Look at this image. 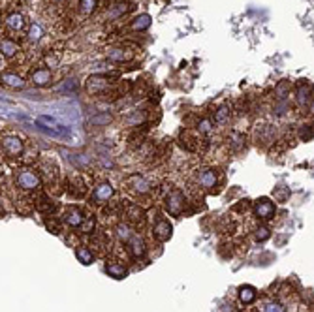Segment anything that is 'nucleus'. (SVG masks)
<instances>
[{
	"label": "nucleus",
	"instance_id": "f257e3e1",
	"mask_svg": "<svg viewBox=\"0 0 314 312\" xmlns=\"http://www.w3.org/2000/svg\"><path fill=\"white\" fill-rule=\"evenodd\" d=\"M15 185L21 188V190H38L41 185V179L40 175L34 173L32 169H19L17 173H15Z\"/></svg>",
	"mask_w": 314,
	"mask_h": 312
},
{
	"label": "nucleus",
	"instance_id": "f03ea898",
	"mask_svg": "<svg viewBox=\"0 0 314 312\" xmlns=\"http://www.w3.org/2000/svg\"><path fill=\"white\" fill-rule=\"evenodd\" d=\"M185 205H186V199H185V196H183V192L171 190L168 196H166V211H168L171 216L183 214Z\"/></svg>",
	"mask_w": 314,
	"mask_h": 312
},
{
	"label": "nucleus",
	"instance_id": "7ed1b4c3",
	"mask_svg": "<svg viewBox=\"0 0 314 312\" xmlns=\"http://www.w3.org/2000/svg\"><path fill=\"white\" fill-rule=\"evenodd\" d=\"M115 74H96V75H91L87 79V91L91 94H102L107 91L111 83V77Z\"/></svg>",
	"mask_w": 314,
	"mask_h": 312
},
{
	"label": "nucleus",
	"instance_id": "20e7f679",
	"mask_svg": "<svg viewBox=\"0 0 314 312\" xmlns=\"http://www.w3.org/2000/svg\"><path fill=\"white\" fill-rule=\"evenodd\" d=\"M23 139L17 138V136H8V138L2 139V152L8 156V158H17V156L23 154Z\"/></svg>",
	"mask_w": 314,
	"mask_h": 312
},
{
	"label": "nucleus",
	"instance_id": "39448f33",
	"mask_svg": "<svg viewBox=\"0 0 314 312\" xmlns=\"http://www.w3.org/2000/svg\"><path fill=\"white\" fill-rule=\"evenodd\" d=\"M254 213H256L258 218L262 220H271L277 213V209H275V203L267 197H262V199H258L254 203Z\"/></svg>",
	"mask_w": 314,
	"mask_h": 312
},
{
	"label": "nucleus",
	"instance_id": "423d86ee",
	"mask_svg": "<svg viewBox=\"0 0 314 312\" xmlns=\"http://www.w3.org/2000/svg\"><path fill=\"white\" fill-rule=\"evenodd\" d=\"M296 100L301 107H308L314 102V88L308 83H299L296 88Z\"/></svg>",
	"mask_w": 314,
	"mask_h": 312
},
{
	"label": "nucleus",
	"instance_id": "0eeeda50",
	"mask_svg": "<svg viewBox=\"0 0 314 312\" xmlns=\"http://www.w3.org/2000/svg\"><path fill=\"white\" fill-rule=\"evenodd\" d=\"M113 194H115V190H113V186L109 183H100L93 192V203H98V205L107 203L113 197Z\"/></svg>",
	"mask_w": 314,
	"mask_h": 312
},
{
	"label": "nucleus",
	"instance_id": "6e6552de",
	"mask_svg": "<svg viewBox=\"0 0 314 312\" xmlns=\"http://www.w3.org/2000/svg\"><path fill=\"white\" fill-rule=\"evenodd\" d=\"M171 224H169L168 220H158L156 224L152 226V237L156 239V241H160V243H166L169 237H171Z\"/></svg>",
	"mask_w": 314,
	"mask_h": 312
},
{
	"label": "nucleus",
	"instance_id": "1a4fd4ad",
	"mask_svg": "<svg viewBox=\"0 0 314 312\" xmlns=\"http://www.w3.org/2000/svg\"><path fill=\"white\" fill-rule=\"evenodd\" d=\"M70 228H81L85 224V216H83V211L79 207H68L64 211V218H62Z\"/></svg>",
	"mask_w": 314,
	"mask_h": 312
},
{
	"label": "nucleus",
	"instance_id": "9d476101",
	"mask_svg": "<svg viewBox=\"0 0 314 312\" xmlns=\"http://www.w3.org/2000/svg\"><path fill=\"white\" fill-rule=\"evenodd\" d=\"M196 181L204 190H213L216 186V173L215 169H201L196 173Z\"/></svg>",
	"mask_w": 314,
	"mask_h": 312
},
{
	"label": "nucleus",
	"instance_id": "9b49d317",
	"mask_svg": "<svg viewBox=\"0 0 314 312\" xmlns=\"http://www.w3.org/2000/svg\"><path fill=\"white\" fill-rule=\"evenodd\" d=\"M128 186L132 188V192L140 194V196H143V194H149V192H151V188H152L151 183H149L145 177H141V175H132V177L128 179Z\"/></svg>",
	"mask_w": 314,
	"mask_h": 312
},
{
	"label": "nucleus",
	"instance_id": "f8f14e48",
	"mask_svg": "<svg viewBox=\"0 0 314 312\" xmlns=\"http://www.w3.org/2000/svg\"><path fill=\"white\" fill-rule=\"evenodd\" d=\"M34 207L38 209L40 213H43V214H51V213H55V209H57V203L53 202V199H49V196H47V194L40 192V194H36V197H34Z\"/></svg>",
	"mask_w": 314,
	"mask_h": 312
},
{
	"label": "nucleus",
	"instance_id": "ddd939ff",
	"mask_svg": "<svg viewBox=\"0 0 314 312\" xmlns=\"http://www.w3.org/2000/svg\"><path fill=\"white\" fill-rule=\"evenodd\" d=\"M107 58H109L111 62L117 64L130 62L134 58V53L130 51V49H124V47H111L109 51H107Z\"/></svg>",
	"mask_w": 314,
	"mask_h": 312
},
{
	"label": "nucleus",
	"instance_id": "4468645a",
	"mask_svg": "<svg viewBox=\"0 0 314 312\" xmlns=\"http://www.w3.org/2000/svg\"><path fill=\"white\" fill-rule=\"evenodd\" d=\"M30 83H32L34 87H46V85L51 83V72L47 68L34 70V72L30 74Z\"/></svg>",
	"mask_w": 314,
	"mask_h": 312
},
{
	"label": "nucleus",
	"instance_id": "2eb2a0df",
	"mask_svg": "<svg viewBox=\"0 0 314 312\" xmlns=\"http://www.w3.org/2000/svg\"><path fill=\"white\" fill-rule=\"evenodd\" d=\"M128 252L132 258H136V260H140V258H143L147 252V247L145 243H143V239L140 237V235H134V237L128 241Z\"/></svg>",
	"mask_w": 314,
	"mask_h": 312
},
{
	"label": "nucleus",
	"instance_id": "dca6fc26",
	"mask_svg": "<svg viewBox=\"0 0 314 312\" xmlns=\"http://www.w3.org/2000/svg\"><path fill=\"white\" fill-rule=\"evenodd\" d=\"M66 190H68V194H70L72 197H83L85 196V192H87V186L83 185V181L79 179V175H74V177L68 181Z\"/></svg>",
	"mask_w": 314,
	"mask_h": 312
},
{
	"label": "nucleus",
	"instance_id": "f3484780",
	"mask_svg": "<svg viewBox=\"0 0 314 312\" xmlns=\"http://www.w3.org/2000/svg\"><path fill=\"white\" fill-rule=\"evenodd\" d=\"M25 15L23 13H19V12H13V13H10L6 17V27L12 32H21V30L25 29Z\"/></svg>",
	"mask_w": 314,
	"mask_h": 312
},
{
	"label": "nucleus",
	"instance_id": "a211bd4d",
	"mask_svg": "<svg viewBox=\"0 0 314 312\" xmlns=\"http://www.w3.org/2000/svg\"><path fill=\"white\" fill-rule=\"evenodd\" d=\"M258 297V289L254 288V286H241L239 288V299H241V303H244V305H250V303H254Z\"/></svg>",
	"mask_w": 314,
	"mask_h": 312
},
{
	"label": "nucleus",
	"instance_id": "6ab92c4d",
	"mask_svg": "<svg viewBox=\"0 0 314 312\" xmlns=\"http://www.w3.org/2000/svg\"><path fill=\"white\" fill-rule=\"evenodd\" d=\"M126 216L132 224H143L145 222V213H143V209H140L138 205H128L126 207Z\"/></svg>",
	"mask_w": 314,
	"mask_h": 312
},
{
	"label": "nucleus",
	"instance_id": "aec40b11",
	"mask_svg": "<svg viewBox=\"0 0 314 312\" xmlns=\"http://www.w3.org/2000/svg\"><path fill=\"white\" fill-rule=\"evenodd\" d=\"M0 51H2V57H13V55H17L21 51V47L10 38H4L2 43H0Z\"/></svg>",
	"mask_w": 314,
	"mask_h": 312
},
{
	"label": "nucleus",
	"instance_id": "412c9836",
	"mask_svg": "<svg viewBox=\"0 0 314 312\" xmlns=\"http://www.w3.org/2000/svg\"><path fill=\"white\" fill-rule=\"evenodd\" d=\"M105 273L113 278H124L126 277V267L119 263V261H111V263L105 265Z\"/></svg>",
	"mask_w": 314,
	"mask_h": 312
},
{
	"label": "nucleus",
	"instance_id": "4be33fe9",
	"mask_svg": "<svg viewBox=\"0 0 314 312\" xmlns=\"http://www.w3.org/2000/svg\"><path fill=\"white\" fill-rule=\"evenodd\" d=\"M130 6L128 4H124V2H119V4H113V6L107 8V13H105V17L107 19H119L122 17L124 13L128 12Z\"/></svg>",
	"mask_w": 314,
	"mask_h": 312
},
{
	"label": "nucleus",
	"instance_id": "5701e85b",
	"mask_svg": "<svg viewBox=\"0 0 314 312\" xmlns=\"http://www.w3.org/2000/svg\"><path fill=\"white\" fill-rule=\"evenodd\" d=\"M2 83L4 85H8V87H12V88H23L25 87V81H23V77L17 74H2Z\"/></svg>",
	"mask_w": 314,
	"mask_h": 312
},
{
	"label": "nucleus",
	"instance_id": "b1692460",
	"mask_svg": "<svg viewBox=\"0 0 314 312\" xmlns=\"http://www.w3.org/2000/svg\"><path fill=\"white\" fill-rule=\"evenodd\" d=\"M151 27V15H147V13H143V15H140V17H136L134 21H132V25H130V29L132 30H140V32H143V30H147Z\"/></svg>",
	"mask_w": 314,
	"mask_h": 312
},
{
	"label": "nucleus",
	"instance_id": "393cba45",
	"mask_svg": "<svg viewBox=\"0 0 314 312\" xmlns=\"http://www.w3.org/2000/svg\"><path fill=\"white\" fill-rule=\"evenodd\" d=\"M244 145H246V139H244L243 133H239V132L230 133V149L239 152V150L244 149Z\"/></svg>",
	"mask_w": 314,
	"mask_h": 312
},
{
	"label": "nucleus",
	"instance_id": "a878e982",
	"mask_svg": "<svg viewBox=\"0 0 314 312\" xmlns=\"http://www.w3.org/2000/svg\"><path fill=\"white\" fill-rule=\"evenodd\" d=\"M96 6H98V0H79V13L83 17H88L96 12Z\"/></svg>",
	"mask_w": 314,
	"mask_h": 312
},
{
	"label": "nucleus",
	"instance_id": "bb28decb",
	"mask_svg": "<svg viewBox=\"0 0 314 312\" xmlns=\"http://www.w3.org/2000/svg\"><path fill=\"white\" fill-rule=\"evenodd\" d=\"M76 256H77V260L81 261L83 265H91V263L94 261V254L87 249V247H77Z\"/></svg>",
	"mask_w": 314,
	"mask_h": 312
},
{
	"label": "nucleus",
	"instance_id": "cd10ccee",
	"mask_svg": "<svg viewBox=\"0 0 314 312\" xmlns=\"http://www.w3.org/2000/svg\"><path fill=\"white\" fill-rule=\"evenodd\" d=\"M117 237L121 239L122 243H128L130 239L134 237V233H132V230H130V226L128 224H119L117 226Z\"/></svg>",
	"mask_w": 314,
	"mask_h": 312
},
{
	"label": "nucleus",
	"instance_id": "c85d7f7f",
	"mask_svg": "<svg viewBox=\"0 0 314 312\" xmlns=\"http://www.w3.org/2000/svg\"><path fill=\"white\" fill-rule=\"evenodd\" d=\"M275 138H277V130H275V126H271V124L263 126L262 133H258V139H262L263 143H273Z\"/></svg>",
	"mask_w": 314,
	"mask_h": 312
},
{
	"label": "nucleus",
	"instance_id": "c756f323",
	"mask_svg": "<svg viewBox=\"0 0 314 312\" xmlns=\"http://www.w3.org/2000/svg\"><path fill=\"white\" fill-rule=\"evenodd\" d=\"M41 36H43V29H41L38 23H32L29 27V32H27V38H29V41H32V43H36V41L41 40Z\"/></svg>",
	"mask_w": 314,
	"mask_h": 312
},
{
	"label": "nucleus",
	"instance_id": "7c9ffc66",
	"mask_svg": "<svg viewBox=\"0 0 314 312\" xmlns=\"http://www.w3.org/2000/svg\"><path fill=\"white\" fill-rule=\"evenodd\" d=\"M145 121H147L145 111H134L132 115L126 117V122H128V124H134V126H140V124H143Z\"/></svg>",
	"mask_w": 314,
	"mask_h": 312
},
{
	"label": "nucleus",
	"instance_id": "2f4dec72",
	"mask_svg": "<svg viewBox=\"0 0 314 312\" xmlns=\"http://www.w3.org/2000/svg\"><path fill=\"white\" fill-rule=\"evenodd\" d=\"M299 138H301L303 141H308V139L314 138V122L303 124V126L299 128Z\"/></svg>",
	"mask_w": 314,
	"mask_h": 312
},
{
	"label": "nucleus",
	"instance_id": "473e14b6",
	"mask_svg": "<svg viewBox=\"0 0 314 312\" xmlns=\"http://www.w3.org/2000/svg\"><path fill=\"white\" fill-rule=\"evenodd\" d=\"M262 310H263V312H284V306L280 305L279 301L267 299V301H265V303H263Z\"/></svg>",
	"mask_w": 314,
	"mask_h": 312
},
{
	"label": "nucleus",
	"instance_id": "72a5a7b5",
	"mask_svg": "<svg viewBox=\"0 0 314 312\" xmlns=\"http://www.w3.org/2000/svg\"><path fill=\"white\" fill-rule=\"evenodd\" d=\"M109 122H111L109 113H98V115H94L91 119V124H94V126H107Z\"/></svg>",
	"mask_w": 314,
	"mask_h": 312
},
{
	"label": "nucleus",
	"instance_id": "f704fd0d",
	"mask_svg": "<svg viewBox=\"0 0 314 312\" xmlns=\"http://www.w3.org/2000/svg\"><path fill=\"white\" fill-rule=\"evenodd\" d=\"M228 119H230V107H228V105H220V107L215 111V122L222 124V122H226Z\"/></svg>",
	"mask_w": 314,
	"mask_h": 312
},
{
	"label": "nucleus",
	"instance_id": "c9c22d12",
	"mask_svg": "<svg viewBox=\"0 0 314 312\" xmlns=\"http://www.w3.org/2000/svg\"><path fill=\"white\" fill-rule=\"evenodd\" d=\"M275 113L279 117H282V115H286L288 111H290V104H288V100H277V104H275Z\"/></svg>",
	"mask_w": 314,
	"mask_h": 312
},
{
	"label": "nucleus",
	"instance_id": "e433bc0d",
	"mask_svg": "<svg viewBox=\"0 0 314 312\" xmlns=\"http://www.w3.org/2000/svg\"><path fill=\"white\" fill-rule=\"evenodd\" d=\"M198 132L204 133V136H209L213 132V122H211V119H201L198 122Z\"/></svg>",
	"mask_w": 314,
	"mask_h": 312
},
{
	"label": "nucleus",
	"instance_id": "4c0bfd02",
	"mask_svg": "<svg viewBox=\"0 0 314 312\" xmlns=\"http://www.w3.org/2000/svg\"><path fill=\"white\" fill-rule=\"evenodd\" d=\"M254 237H256V241H267L269 237H271V231H269V228H265V226H260V228H256V231H254Z\"/></svg>",
	"mask_w": 314,
	"mask_h": 312
},
{
	"label": "nucleus",
	"instance_id": "58836bf2",
	"mask_svg": "<svg viewBox=\"0 0 314 312\" xmlns=\"http://www.w3.org/2000/svg\"><path fill=\"white\" fill-rule=\"evenodd\" d=\"M273 194H275V199H279V202H286L288 196H290V188H286V186H279Z\"/></svg>",
	"mask_w": 314,
	"mask_h": 312
},
{
	"label": "nucleus",
	"instance_id": "ea45409f",
	"mask_svg": "<svg viewBox=\"0 0 314 312\" xmlns=\"http://www.w3.org/2000/svg\"><path fill=\"white\" fill-rule=\"evenodd\" d=\"M76 88H77V83L74 81V79H68V81H64L60 85V91H62V93H74Z\"/></svg>",
	"mask_w": 314,
	"mask_h": 312
},
{
	"label": "nucleus",
	"instance_id": "a19ab883",
	"mask_svg": "<svg viewBox=\"0 0 314 312\" xmlns=\"http://www.w3.org/2000/svg\"><path fill=\"white\" fill-rule=\"evenodd\" d=\"M46 224L53 233H58V231H60V220H53L51 216H49V220H47Z\"/></svg>",
	"mask_w": 314,
	"mask_h": 312
},
{
	"label": "nucleus",
	"instance_id": "79ce46f5",
	"mask_svg": "<svg viewBox=\"0 0 314 312\" xmlns=\"http://www.w3.org/2000/svg\"><path fill=\"white\" fill-rule=\"evenodd\" d=\"M94 226H96V224H94V218H87V220H85V224L81 226V231H83V233H93Z\"/></svg>",
	"mask_w": 314,
	"mask_h": 312
},
{
	"label": "nucleus",
	"instance_id": "37998d69",
	"mask_svg": "<svg viewBox=\"0 0 314 312\" xmlns=\"http://www.w3.org/2000/svg\"><path fill=\"white\" fill-rule=\"evenodd\" d=\"M310 113H314V102H312V105H310Z\"/></svg>",
	"mask_w": 314,
	"mask_h": 312
},
{
	"label": "nucleus",
	"instance_id": "c03bdc74",
	"mask_svg": "<svg viewBox=\"0 0 314 312\" xmlns=\"http://www.w3.org/2000/svg\"><path fill=\"white\" fill-rule=\"evenodd\" d=\"M55 2H64V0H55Z\"/></svg>",
	"mask_w": 314,
	"mask_h": 312
}]
</instances>
